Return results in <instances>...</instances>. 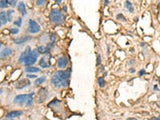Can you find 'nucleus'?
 <instances>
[{
  "label": "nucleus",
  "mask_w": 160,
  "mask_h": 120,
  "mask_svg": "<svg viewBox=\"0 0 160 120\" xmlns=\"http://www.w3.org/2000/svg\"><path fill=\"white\" fill-rule=\"evenodd\" d=\"M69 77H70V68H68L66 70H60L55 72L53 76L51 77V83L56 88L66 87L68 85Z\"/></svg>",
  "instance_id": "f257e3e1"
},
{
  "label": "nucleus",
  "mask_w": 160,
  "mask_h": 120,
  "mask_svg": "<svg viewBox=\"0 0 160 120\" xmlns=\"http://www.w3.org/2000/svg\"><path fill=\"white\" fill-rule=\"evenodd\" d=\"M33 95H34V92H31V93H29V94L17 95L14 98L13 102L15 104H19V105L31 106L32 104H33Z\"/></svg>",
  "instance_id": "f03ea898"
},
{
  "label": "nucleus",
  "mask_w": 160,
  "mask_h": 120,
  "mask_svg": "<svg viewBox=\"0 0 160 120\" xmlns=\"http://www.w3.org/2000/svg\"><path fill=\"white\" fill-rule=\"evenodd\" d=\"M50 20L52 23L54 24H60L62 23L64 21V19H65V16H64V14L62 13L61 11L59 10H56V9H53L51 12H50Z\"/></svg>",
  "instance_id": "7ed1b4c3"
},
{
  "label": "nucleus",
  "mask_w": 160,
  "mask_h": 120,
  "mask_svg": "<svg viewBox=\"0 0 160 120\" xmlns=\"http://www.w3.org/2000/svg\"><path fill=\"white\" fill-rule=\"evenodd\" d=\"M38 54L39 52L38 50H31L30 53L28 54V56L26 57L25 61H24V65L25 66H31L37 61V58H38Z\"/></svg>",
  "instance_id": "20e7f679"
},
{
  "label": "nucleus",
  "mask_w": 160,
  "mask_h": 120,
  "mask_svg": "<svg viewBox=\"0 0 160 120\" xmlns=\"http://www.w3.org/2000/svg\"><path fill=\"white\" fill-rule=\"evenodd\" d=\"M28 31L31 34L38 33L40 31V26L38 25L37 22H35L34 20H29V27H28Z\"/></svg>",
  "instance_id": "39448f33"
},
{
  "label": "nucleus",
  "mask_w": 160,
  "mask_h": 120,
  "mask_svg": "<svg viewBox=\"0 0 160 120\" xmlns=\"http://www.w3.org/2000/svg\"><path fill=\"white\" fill-rule=\"evenodd\" d=\"M30 84L31 83H30V81L28 79H21L15 84V87L17 88V89H22V88H24V87L29 86Z\"/></svg>",
  "instance_id": "423d86ee"
},
{
  "label": "nucleus",
  "mask_w": 160,
  "mask_h": 120,
  "mask_svg": "<svg viewBox=\"0 0 160 120\" xmlns=\"http://www.w3.org/2000/svg\"><path fill=\"white\" fill-rule=\"evenodd\" d=\"M12 53H13V49L10 47H6L4 48L2 52H0V59H4V58H7L8 56L12 55Z\"/></svg>",
  "instance_id": "0eeeda50"
},
{
  "label": "nucleus",
  "mask_w": 160,
  "mask_h": 120,
  "mask_svg": "<svg viewBox=\"0 0 160 120\" xmlns=\"http://www.w3.org/2000/svg\"><path fill=\"white\" fill-rule=\"evenodd\" d=\"M57 64H58V67L61 68V69H64V68H66L67 65H68V59L67 57L65 56H62V57H60L57 61Z\"/></svg>",
  "instance_id": "6e6552de"
},
{
  "label": "nucleus",
  "mask_w": 160,
  "mask_h": 120,
  "mask_svg": "<svg viewBox=\"0 0 160 120\" xmlns=\"http://www.w3.org/2000/svg\"><path fill=\"white\" fill-rule=\"evenodd\" d=\"M22 113H23V112H22V111H19V110H17V111H11V112H9V113H7L6 118H7V119H13V118H16V117H19V116H21Z\"/></svg>",
  "instance_id": "1a4fd4ad"
},
{
  "label": "nucleus",
  "mask_w": 160,
  "mask_h": 120,
  "mask_svg": "<svg viewBox=\"0 0 160 120\" xmlns=\"http://www.w3.org/2000/svg\"><path fill=\"white\" fill-rule=\"evenodd\" d=\"M30 51H31L30 47H27L26 49H25V51L22 52L21 55H20V57H19V62H20V63H24V61H25V59H26V57L28 56V54L30 53Z\"/></svg>",
  "instance_id": "9d476101"
},
{
  "label": "nucleus",
  "mask_w": 160,
  "mask_h": 120,
  "mask_svg": "<svg viewBox=\"0 0 160 120\" xmlns=\"http://www.w3.org/2000/svg\"><path fill=\"white\" fill-rule=\"evenodd\" d=\"M31 38L29 36H25V37H20V38H16V39H13V41L15 44H17V45H20V44H23L27 41H29Z\"/></svg>",
  "instance_id": "9b49d317"
},
{
  "label": "nucleus",
  "mask_w": 160,
  "mask_h": 120,
  "mask_svg": "<svg viewBox=\"0 0 160 120\" xmlns=\"http://www.w3.org/2000/svg\"><path fill=\"white\" fill-rule=\"evenodd\" d=\"M17 8H18L19 12H20V13H21L23 16L27 14V11H26V6H25V4H24L23 2H20V3L18 4Z\"/></svg>",
  "instance_id": "f8f14e48"
},
{
  "label": "nucleus",
  "mask_w": 160,
  "mask_h": 120,
  "mask_svg": "<svg viewBox=\"0 0 160 120\" xmlns=\"http://www.w3.org/2000/svg\"><path fill=\"white\" fill-rule=\"evenodd\" d=\"M7 22H8L7 14L5 12H0V23H1L2 25H5Z\"/></svg>",
  "instance_id": "ddd939ff"
},
{
  "label": "nucleus",
  "mask_w": 160,
  "mask_h": 120,
  "mask_svg": "<svg viewBox=\"0 0 160 120\" xmlns=\"http://www.w3.org/2000/svg\"><path fill=\"white\" fill-rule=\"evenodd\" d=\"M39 65H40V67H42V68H47V67H49V63H47L46 60H45V58L43 57V58L40 59Z\"/></svg>",
  "instance_id": "4468645a"
},
{
  "label": "nucleus",
  "mask_w": 160,
  "mask_h": 120,
  "mask_svg": "<svg viewBox=\"0 0 160 120\" xmlns=\"http://www.w3.org/2000/svg\"><path fill=\"white\" fill-rule=\"evenodd\" d=\"M26 72H28V73H32V72H39L40 69L39 68H36V67H32V66H28L26 69H25Z\"/></svg>",
  "instance_id": "2eb2a0df"
},
{
  "label": "nucleus",
  "mask_w": 160,
  "mask_h": 120,
  "mask_svg": "<svg viewBox=\"0 0 160 120\" xmlns=\"http://www.w3.org/2000/svg\"><path fill=\"white\" fill-rule=\"evenodd\" d=\"M46 80V77L45 76H42V77H40V78H36V80H35V85H40L41 83H43L44 81Z\"/></svg>",
  "instance_id": "dca6fc26"
},
{
  "label": "nucleus",
  "mask_w": 160,
  "mask_h": 120,
  "mask_svg": "<svg viewBox=\"0 0 160 120\" xmlns=\"http://www.w3.org/2000/svg\"><path fill=\"white\" fill-rule=\"evenodd\" d=\"M38 52H39V53H41V54H45V53H47V52H48V50H49V49H48V48L47 47H44V46H40V47H38Z\"/></svg>",
  "instance_id": "f3484780"
},
{
  "label": "nucleus",
  "mask_w": 160,
  "mask_h": 120,
  "mask_svg": "<svg viewBox=\"0 0 160 120\" xmlns=\"http://www.w3.org/2000/svg\"><path fill=\"white\" fill-rule=\"evenodd\" d=\"M125 6H126V8H127V9L129 10L130 12H133V11H134V8H133V6H132L131 2H130V1H128V0H126V2H125Z\"/></svg>",
  "instance_id": "a211bd4d"
},
{
  "label": "nucleus",
  "mask_w": 160,
  "mask_h": 120,
  "mask_svg": "<svg viewBox=\"0 0 160 120\" xmlns=\"http://www.w3.org/2000/svg\"><path fill=\"white\" fill-rule=\"evenodd\" d=\"M8 0H0V8H6L8 6Z\"/></svg>",
  "instance_id": "6ab92c4d"
},
{
  "label": "nucleus",
  "mask_w": 160,
  "mask_h": 120,
  "mask_svg": "<svg viewBox=\"0 0 160 120\" xmlns=\"http://www.w3.org/2000/svg\"><path fill=\"white\" fill-rule=\"evenodd\" d=\"M13 13H14V11L13 10H9V11H7V19H8V22H10L11 20H12V15H13Z\"/></svg>",
  "instance_id": "aec40b11"
},
{
  "label": "nucleus",
  "mask_w": 160,
  "mask_h": 120,
  "mask_svg": "<svg viewBox=\"0 0 160 120\" xmlns=\"http://www.w3.org/2000/svg\"><path fill=\"white\" fill-rule=\"evenodd\" d=\"M98 84H99L100 87H104V85H105V81H104V78H103V77H101V78L98 79Z\"/></svg>",
  "instance_id": "412c9836"
},
{
  "label": "nucleus",
  "mask_w": 160,
  "mask_h": 120,
  "mask_svg": "<svg viewBox=\"0 0 160 120\" xmlns=\"http://www.w3.org/2000/svg\"><path fill=\"white\" fill-rule=\"evenodd\" d=\"M21 23H22V19H21V18H18L17 20H16V21H14V24H15V25L17 26V27L21 26Z\"/></svg>",
  "instance_id": "4be33fe9"
},
{
  "label": "nucleus",
  "mask_w": 160,
  "mask_h": 120,
  "mask_svg": "<svg viewBox=\"0 0 160 120\" xmlns=\"http://www.w3.org/2000/svg\"><path fill=\"white\" fill-rule=\"evenodd\" d=\"M45 2H46V0H36V4H37V5H39V6L44 5V4H45Z\"/></svg>",
  "instance_id": "5701e85b"
},
{
  "label": "nucleus",
  "mask_w": 160,
  "mask_h": 120,
  "mask_svg": "<svg viewBox=\"0 0 160 120\" xmlns=\"http://www.w3.org/2000/svg\"><path fill=\"white\" fill-rule=\"evenodd\" d=\"M8 2H9V4H10L11 6L15 7L16 4H17V0H8Z\"/></svg>",
  "instance_id": "b1692460"
},
{
  "label": "nucleus",
  "mask_w": 160,
  "mask_h": 120,
  "mask_svg": "<svg viewBox=\"0 0 160 120\" xmlns=\"http://www.w3.org/2000/svg\"><path fill=\"white\" fill-rule=\"evenodd\" d=\"M18 32H19L18 28H12V29H10V33L11 34H17Z\"/></svg>",
  "instance_id": "393cba45"
},
{
  "label": "nucleus",
  "mask_w": 160,
  "mask_h": 120,
  "mask_svg": "<svg viewBox=\"0 0 160 120\" xmlns=\"http://www.w3.org/2000/svg\"><path fill=\"white\" fill-rule=\"evenodd\" d=\"M117 19H121L122 21H125V18H124V16L122 14H118L117 15Z\"/></svg>",
  "instance_id": "a878e982"
},
{
  "label": "nucleus",
  "mask_w": 160,
  "mask_h": 120,
  "mask_svg": "<svg viewBox=\"0 0 160 120\" xmlns=\"http://www.w3.org/2000/svg\"><path fill=\"white\" fill-rule=\"evenodd\" d=\"M101 64V56L98 55L97 56V65H100Z\"/></svg>",
  "instance_id": "bb28decb"
},
{
  "label": "nucleus",
  "mask_w": 160,
  "mask_h": 120,
  "mask_svg": "<svg viewBox=\"0 0 160 120\" xmlns=\"http://www.w3.org/2000/svg\"><path fill=\"white\" fill-rule=\"evenodd\" d=\"M50 39H51V42H52V43H54V41H55V39H56V37H55V35H54V34H52V35L50 36Z\"/></svg>",
  "instance_id": "cd10ccee"
},
{
  "label": "nucleus",
  "mask_w": 160,
  "mask_h": 120,
  "mask_svg": "<svg viewBox=\"0 0 160 120\" xmlns=\"http://www.w3.org/2000/svg\"><path fill=\"white\" fill-rule=\"evenodd\" d=\"M27 77H28V78H36V76H35V75H33V74H28V75H27Z\"/></svg>",
  "instance_id": "c85d7f7f"
},
{
  "label": "nucleus",
  "mask_w": 160,
  "mask_h": 120,
  "mask_svg": "<svg viewBox=\"0 0 160 120\" xmlns=\"http://www.w3.org/2000/svg\"><path fill=\"white\" fill-rule=\"evenodd\" d=\"M144 73H145V71H144V70H140V71H139V75H140V76L143 75Z\"/></svg>",
  "instance_id": "c756f323"
},
{
  "label": "nucleus",
  "mask_w": 160,
  "mask_h": 120,
  "mask_svg": "<svg viewBox=\"0 0 160 120\" xmlns=\"http://www.w3.org/2000/svg\"><path fill=\"white\" fill-rule=\"evenodd\" d=\"M152 119H153V120H160V117H153Z\"/></svg>",
  "instance_id": "7c9ffc66"
},
{
  "label": "nucleus",
  "mask_w": 160,
  "mask_h": 120,
  "mask_svg": "<svg viewBox=\"0 0 160 120\" xmlns=\"http://www.w3.org/2000/svg\"><path fill=\"white\" fill-rule=\"evenodd\" d=\"M55 1H56V3H60V2L62 1V0H55Z\"/></svg>",
  "instance_id": "2f4dec72"
},
{
  "label": "nucleus",
  "mask_w": 160,
  "mask_h": 120,
  "mask_svg": "<svg viewBox=\"0 0 160 120\" xmlns=\"http://www.w3.org/2000/svg\"><path fill=\"white\" fill-rule=\"evenodd\" d=\"M134 71H135L134 69H130V72H131V73H133V72H134Z\"/></svg>",
  "instance_id": "473e14b6"
},
{
  "label": "nucleus",
  "mask_w": 160,
  "mask_h": 120,
  "mask_svg": "<svg viewBox=\"0 0 160 120\" xmlns=\"http://www.w3.org/2000/svg\"><path fill=\"white\" fill-rule=\"evenodd\" d=\"M1 46H2V43H1V42H0V48H1Z\"/></svg>",
  "instance_id": "72a5a7b5"
},
{
  "label": "nucleus",
  "mask_w": 160,
  "mask_h": 120,
  "mask_svg": "<svg viewBox=\"0 0 160 120\" xmlns=\"http://www.w3.org/2000/svg\"><path fill=\"white\" fill-rule=\"evenodd\" d=\"M1 93H2V90H1V89H0V94H1Z\"/></svg>",
  "instance_id": "f704fd0d"
},
{
  "label": "nucleus",
  "mask_w": 160,
  "mask_h": 120,
  "mask_svg": "<svg viewBox=\"0 0 160 120\" xmlns=\"http://www.w3.org/2000/svg\"><path fill=\"white\" fill-rule=\"evenodd\" d=\"M1 26H2V24H1V23H0V28H1Z\"/></svg>",
  "instance_id": "c9c22d12"
}]
</instances>
